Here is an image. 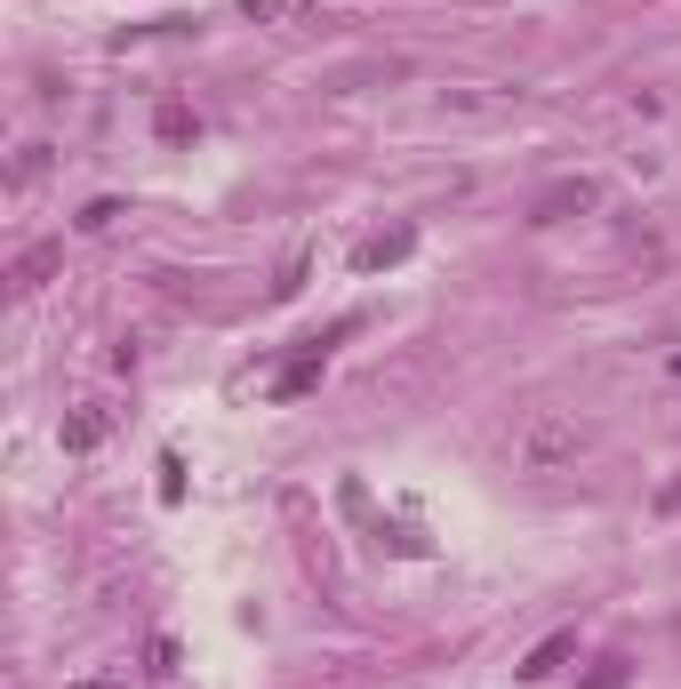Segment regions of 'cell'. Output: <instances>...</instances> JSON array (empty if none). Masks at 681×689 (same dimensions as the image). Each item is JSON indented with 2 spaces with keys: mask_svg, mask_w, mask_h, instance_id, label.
<instances>
[{
  "mask_svg": "<svg viewBox=\"0 0 681 689\" xmlns=\"http://www.w3.org/2000/svg\"><path fill=\"white\" fill-rule=\"evenodd\" d=\"M586 457V425L569 409H529L514 425V473H569Z\"/></svg>",
  "mask_w": 681,
  "mask_h": 689,
  "instance_id": "obj_1",
  "label": "cell"
},
{
  "mask_svg": "<svg viewBox=\"0 0 681 689\" xmlns=\"http://www.w3.org/2000/svg\"><path fill=\"white\" fill-rule=\"evenodd\" d=\"M601 209V177H554L537 200H529V225H569V217H586Z\"/></svg>",
  "mask_w": 681,
  "mask_h": 689,
  "instance_id": "obj_2",
  "label": "cell"
},
{
  "mask_svg": "<svg viewBox=\"0 0 681 689\" xmlns=\"http://www.w3.org/2000/svg\"><path fill=\"white\" fill-rule=\"evenodd\" d=\"M321 377H329V337H313V344H305V353H297L281 377H272V401H305V393L321 385Z\"/></svg>",
  "mask_w": 681,
  "mask_h": 689,
  "instance_id": "obj_3",
  "label": "cell"
},
{
  "mask_svg": "<svg viewBox=\"0 0 681 689\" xmlns=\"http://www.w3.org/2000/svg\"><path fill=\"white\" fill-rule=\"evenodd\" d=\"M409 249H417V225H393V233H369L361 249H353V265H361V272H385V265H401Z\"/></svg>",
  "mask_w": 681,
  "mask_h": 689,
  "instance_id": "obj_4",
  "label": "cell"
},
{
  "mask_svg": "<svg viewBox=\"0 0 681 689\" xmlns=\"http://www.w3.org/2000/svg\"><path fill=\"white\" fill-rule=\"evenodd\" d=\"M577 658V626H561V634H545L537 649H529V658H522V681H554L561 666Z\"/></svg>",
  "mask_w": 681,
  "mask_h": 689,
  "instance_id": "obj_5",
  "label": "cell"
},
{
  "mask_svg": "<svg viewBox=\"0 0 681 689\" xmlns=\"http://www.w3.org/2000/svg\"><path fill=\"white\" fill-rule=\"evenodd\" d=\"M56 265H64V240H41V249H24V257L9 265V289H17V297H32V289H41Z\"/></svg>",
  "mask_w": 681,
  "mask_h": 689,
  "instance_id": "obj_6",
  "label": "cell"
},
{
  "mask_svg": "<svg viewBox=\"0 0 681 689\" xmlns=\"http://www.w3.org/2000/svg\"><path fill=\"white\" fill-rule=\"evenodd\" d=\"M96 441H105V409H73V418H64V450L89 457Z\"/></svg>",
  "mask_w": 681,
  "mask_h": 689,
  "instance_id": "obj_7",
  "label": "cell"
},
{
  "mask_svg": "<svg viewBox=\"0 0 681 689\" xmlns=\"http://www.w3.org/2000/svg\"><path fill=\"white\" fill-rule=\"evenodd\" d=\"M193 128H200V121H193L185 105H153V136H161V145H185Z\"/></svg>",
  "mask_w": 681,
  "mask_h": 689,
  "instance_id": "obj_8",
  "label": "cell"
},
{
  "mask_svg": "<svg viewBox=\"0 0 681 689\" xmlns=\"http://www.w3.org/2000/svg\"><path fill=\"white\" fill-rule=\"evenodd\" d=\"M441 105H450V113H497L505 96L497 89H441Z\"/></svg>",
  "mask_w": 681,
  "mask_h": 689,
  "instance_id": "obj_9",
  "label": "cell"
},
{
  "mask_svg": "<svg viewBox=\"0 0 681 689\" xmlns=\"http://www.w3.org/2000/svg\"><path fill=\"white\" fill-rule=\"evenodd\" d=\"M626 681H633V666H626V658H601V666H594L586 681H577V689H626Z\"/></svg>",
  "mask_w": 681,
  "mask_h": 689,
  "instance_id": "obj_10",
  "label": "cell"
},
{
  "mask_svg": "<svg viewBox=\"0 0 681 689\" xmlns=\"http://www.w3.org/2000/svg\"><path fill=\"white\" fill-rule=\"evenodd\" d=\"M305 9V0H241V17H257V24H289Z\"/></svg>",
  "mask_w": 681,
  "mask_h": 689,
  "instance_id": "obj_11",
  "label": "cell"
},
{
  "mask_svg": "<svg viewBox=\"0 0 681 689\" xmlns=\"http://www.w3.org/2000/svg\"><path fill=\"white\" fill-rule=\"evenodd\" d=\"M305 265H313V257L289 249V257H281V281H272V297H297V289H305Z\"/></svg>",
  "mask_w": 681,
  "mask_h": 689,
  "instance_id": "obj_12",
  "label": "cell"
},
{
  "mask_svg": "<svg viewBox=\"0 0 681 689\" xmlns=\"http://www.w3.org/2000/svg\"><path fill=\"white\" fill-rule=\"evenodd\" d=\"M177 497H185V465L161 457V505H177Z\"/></svg>",
  "mask_w": 681,
  "mask_h": 689,
  "instance_id": "obj_13",
  "label": "cell"
},
{
  "mask_svg": "<svg viewBox=\"0 0 681 689\" xmlns=\"http://www.w3.org/2000/svg\"><path fill=\"white\" fill-rule=\"evenodd\" d=\"M121 217V200H89V209H81V233H105Z\"/></svg>",
  "mask_w": 681,
  "mask_h": 689,
  "instance_id": "obj_14",
  "label": "cell"
},
{
  "mask_svg": "<svg viewBox=\"0 0 681 689\" xmlns=\"http://www.w3.org/2000/svg\"><path fill=\"white\" fill-rule=\"evenodd\" d=\"M41 168H49V145H24V153H17V185H32Z\"/></svg>",
  "mask_w": 681,
  "mask_h": 689,
  "instance_id": "obj_15",
  "label": "cell"
},
{
  "mask_svg": "<svg viewBox=\"0 0 681 689\" xmlns=\"http://www.w3.org/2000/svg\"><path fill=\"white\" fill-rule=\"evenodd\" d=\"M145 658H153V673H177V641H168V634H153V649H145Z\"/></svg>",
  "mask_w": 681,
  "mask_h": 689,
  "instance_id": "obj_16",
  "label": "cell"
},
{
  "mask_svg": "<svg viewBox=\"0 0 681 689\" xmlns=\"http://www.w3.org/2000/svg\"><path fill=\"white\" fill-rule=\"evenodd\" d=\"M658 513H681V481H665V490H658Z\"/></svg>",
  "mask_w": 681,
  "mask_h": 689,
  "instance_id": "obj_17",
  "label": "cell"
},
{
  "mask_svg": "<svg viewBox=\"0 0 681 689\" xmlns=\"http://www.w3.org/2000/svg\"><path fill=\"white\" fill-rule=\"evenodd\" d=\"M64 689H121L113 673H89V681H64Z\"/></svg>",
  "mask_w": 681,
  "mask_h": 689,
  "instance_id": "obj_18",
  "label": "cell"
}]
</instances>
